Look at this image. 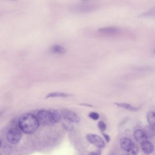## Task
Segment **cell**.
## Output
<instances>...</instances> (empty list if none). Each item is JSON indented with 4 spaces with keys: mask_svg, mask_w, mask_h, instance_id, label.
<instances>
[{
    "mask_svg": "<svg viewBox=\"0 0 155 155\" xmlns=\"http://www.w3.org/2000/svg\"><path fill=\"white\" fill-rule=\"evenodd\" d=\"M143 132L147 138H153L155 136V127L153 126H147L144 128Z\"/></svg>",
    "mask_w": 155,
    "mask_h": 155,
    "instance_id": "5bb4252c",
    "label": "cell"
},
{
    "mask_svg": "<svg viewBox=\"0 0 155 155\" xmlns=\"http://www.w3.org/2000/svg\"><path fill=\"white\" fill-rule=\"evenodd\" d=\"M141 148L145 154L149 155L153 153L154 147L153 145L151 142L146 140L141 143Z\"/></svg>",
    "mask_w": 155,
    "mask_h": 155,
    "instance_id": "ba28073f",
    "label": "cell"
},
{
    "mask_svg": "<svg viewBox=\"0 0 155 155\" xmlns=\"http://www.w3.org/2000/svg\"><path fill=\"white\" fill-rule=\"evenodd\" d=\"M96 6L95 5H80L72 6L71 10L73 12L87 13L93 12L96 10Z\"/></svg>",
    "mask_w": 155,
    "mask_h": 155,
    "instance_id": "8992f818",
    "label": "cell"
},
{
    "mask_svg": "<svg viewBox=\"0 0 155 155\" xmlns=\"http://www.w3.org/2000/svg\"><path fill=\"white\" fill-rule=\"evenodd\" d=\"M40 122L36 116L31 114L22 115L19 118L18 125L24 133L30 134L37 130Z\"/></svg>",
    "mask_w": 155,
    "mask_h": 155,
    "instance_id": "6da1fadb",
    "label": "cell"
},
{
    "mask_svg": "<svg viewBox=\"0 0 155 155\" xmlns=\"http://www.w3.org/2000/svg\"><path fill=\"white\" fill-rule=\"evenodd\" d=\"M11 1H17V0H11Z\"/></svg>",
    "mask_w": 155,
    "mask_h": 155,
    "instance_id": "cb8c5ba5",
    "label": "cell"
},
{
    "mask_svg": "<svg viewBox=\"0 0 155 155\" xmlns=\"http://www.w3.org/2000/svg\"><path fill=\"white\" fill-rule=\"evenodd\" d=\"M89 155H101V153L99 151L97 152H93L90 153Z\"/></svg>",
    "mask_w": 155,
    "mask_h": 155,
    "instance_id": "603a6c76",
    "label": "cell"
},
{
    "mask_svg": "<svg viewBox=\"0 0 155 155\" xmlns=\"http://www.w3.org/2000/svg\"><path fill=\"white\" fill-rule=\"evenodd\" d=\"M89 117L93 120H97V119H99V115L96 112H92L89 114Z\"/></svg>",
    "mask_w": 155,
    "mask_h": 155,
    "instance_id": "d6986e66",
    "label": "cell"
},
{
    "mask_svg": "<svg viewBox=\"0 0 155 155\" xmlns=\"http://www.w3.org/2000/svg\"><path fill=\"white\" fill-rule=\"evenodd\" d=\"M36 117L39 122L45 125H52L54 123L52 120V117L49 110L41 109L36 114Z\"/></svg>",
    "mask_w": 155,
    "mask_h": 155,
    "instance_id": "3957f363",
    "label": "cell"
},
{
    "mask_svg": "<svg viewBox=\"0 0 155 155\" xmlns=\"http://www.w3.org/2000/svg\"><path fill=\"white\" fill-rule=\"evenodd\" d=\"M99 31L101 33L108 35H113L117 34L119 30L117 28L114 27H106L99 29Z\"/></svg>",
    "mask_w": 155,
    "mask_h": 155,
    "instance_id": "8fae6325",
    "label": "cell"
},
{
    "mask_svg": "<svg viewBox=\"0 0 155 155\" xmlns=\"http://www.w3.org/2000/svg\"><path fill=\"white\" fill-rule=\"evenodd\" d=\"M50 51L55 54H62L66 53V50L61 45H54L51 47Z\"/></svg>",
    "mask_w": 155,
    "mask_h": 155,
    "instance_id": "30bf717a",
    "label": "cell"
},
{
    "mask_svg": "<svg viewBox=\"0 0 155 155\" xmlns=\"http://www.w3.org/2000/svg\"><path fill=\"white\" fill-rule=\"evenodd\" d=\"M73 95L63 92H53L48 94L45 97V98H49L51 97H68L72 96Z\"/></svg>",
    "mask_w": 155,
    "mask_h": 155,
    "instance_id": "9a60e30c",
    "label": "cell"
},
{
    "mask_svg": "<svg viewBox=\"0 0 155 155\" xmlns=\"http://www.w3.org/2000/svg\"><path fill=\"white\" fill-rule=\"evenodd\" d=\"M120 144L122 149L127 152H130L135 147L133 142L130 138L127 137H124L121 138Z\"/></svg>",
    "mask_w": 155,
    "mask_h": 155,
    "instance_id": "52a82bcc",
    "label": "cell"
},
{
    "mask_svg": "<svg viewBox=\"0 0 155 155\" xmlns=\"http://www.w3.org/2000/svg\"><path fill=\"white\" fill-rule=\"evenodd\" d=\"M79 105L83 106L88 107H93L92 105L87 104V103H82V104H80Z\"/></svg>",
    "mask_w": 155,
    "mask_h": 155,
    "instance_id": "7402d4cb",
    "label": "cell"
},
{
    "mask_svg": "<svg viewBox=\"0 0 155 155\" xmlns=\"http://www.w3.org/2000/svg\"><path fill=\"white\" fill-rule=\"evenodd\" d=\"M22 134L21 131L17 128L10 129L6 134V139L8 142L13 144L19 143L22 138Z\"/></svg>",
    "mask_w": 155,
    "mask_h": 155,
    "instance_id": "7a4b0ae2",
    "label": "cell"
},
{
    "mask_svg": "<svg viewBox=\"0 0 155 155\" xmlns=\"http://www.w3.org/2000/svg\"><path fill=\"white\" fill-rule=\"evenodd\" d=\"M103 136L104 137L107 143H109L110 142V140H111V138H110V137L108 135L106 134H103Z\"/></svg>",
    "mask_w": 155,
    "mask_h": 155,
    "instance_id": "44dd1931",
    "label": "cell"
},
{
    "mask_svg": "<svg viewBox=\"0 0 155 155\" xmlns=\"http://www.w3.org/2000/svg\"><path fill=\"white\" fill-rule=\"evenodd\" d=\"M98 127L102 132H104L106 129V125L103 121H100L98 123Z\"/></svg>",
    "mask_w": 155,
    "mask_h": 155,
    "instance_id": "ac0fdd59",
    "label": "cell"
},
{
    "mask_svg": "<svg viewBox=\"0 0 155 155\" xmlns=\"http://www.w3.org/2000/svg\"><path fill=\"white\" fill-rule=\"evenodd\" d=\"M154 52H155V51Z\"/></svg>",
    "mask_w": 155,
    "mask_h": 155,
    "instance_id": "484cf974",
    "label": "cell"
},
{
    "mask_svg": "<svg viewBox=\"0 0 155 155\" xmlns=\"http://www.w3.org/2000/svg\"><path fill=\"white\" fill-rule=\"evenodd\" d=\"M84 1H87V0H84Z\"/></svg>",
    "mask_w": 155,
    "mask_h": 155,
    "instance_id": "d4e9b609",
    "label": "cell"
},
{
    "mask_svg": "<svg viewBox=\"0 0 155 155\" xmlns=\"http://www.w3.org/2000/svg\"><path fill=\"white\" fill-rule=\"evenodd\" d=\"M61 114L64 118L69 122L78 123L80 122V117L74 112L69 109H63L61 111Z\"/></svg>",
    "mask_w": 155,
    "mask_h": 155,
    "instance_id": "5b68a950",
    "label": "cell"
},
{
    "mask_svg": "<svg viewBox=\"0 0 155 155\" xmlns=\"http://www.w3.org/2000/svg\"><path fill=\"white\" fill-rule=\"evenodd\" d=\"M116 105L117 107L121 108H125L126 110L129 111H132V112H136L140 110V107H136L132 106L129 104H126V103H116L115 104Z\"/></svg>",
    "mask_w": 155,
    "mask_h": 155,
    "instance_id": "4fadbf2b",
    "label": "cell"
},
{
    "mask_svg": "<svg viewBox=\"0 0 155 155\" xmlns=\"http://www.w3.org/2000/svg\"><path fill=\"white\" fill-rule=\"evenodd\" d=\"M140 16L142 17H155V7L141 14Z\"/></svg>",
    "mask_w": 155,
    "mask_h": 155,
    "instance_id": "e0dca14e",
    "label": "cell"
},
{
    "mask_svg": "<svg viewBox=\"0 0 155 155\" xmlns=\"http://www.w3.org/2000/svg\"><path fill=\"white\" fill-rule=\"evenodd\" d=\"M86 139L89 143L94 145L98 148H103L105 147V143L103 139L97 135L88 134L86 135Z\"/></svg>",
    "mask_w": 155,
    "mask_h": 155,
    "instance_id": "277c9868",
    "label": "cell"
},
{
    "mask_svg": "<svg viewBox=\"0 0 155 155\" xmlns=\"http://www.w3.org/2000/svg\"><path fill=\"white\" fill-rule=\"evenodd\" d=\"M134 136L136 140L138 143H142L144 141L147 140V139L143 131L140 130V129H137L135 131L134 133Z\"/></svg>",
    "mask_w": 155,
    "mask_h": 155,
    "instance_id": "9c48e42d",
    "label": "cell"
},
{
    "mask_svg": "<svg viewBox=\"0 0 155 155\" xmlns=\"http://www.w3.org/2000/svg\"><path fill=\"white\" fill-rule=\"evenodd\" d=\"M49 110L54 124L59 123L62 118V114L58 111L55 109H50Z\"/></svg>",
    "mask_w": 155,
    "mask_h": 155,
    "instance_id": "7c38bea8",
    "label": "cell"
},
{
    "mask_svg": "<svg viewBox=\"0 0 155 155\" xmlns=\"http://www.w3.org/2000/svg\"><path fill=\"white\" fill-rule=\"evenodd\" d=\"M147 120L150 125L155 126V112H151L147 116Z\"/></svg>",
    "mask_w": 155,
    "mask_h": 155,
    "instance_id": "2e32d148",
    "label": "cell"
},
{
    "mask_svg": "<svg viewBox=\"0 0 155 155\" xmlns=\"http://www.w3.org/2000/svg\"><path fill=\"white\" fill-rule=\"evenodd\" d=\"M138 153V147H137L135 146V147L133 150H131L130 152H128V155H137Z\"/></svg>",
    "mask_w": 155,
    "mask_h": 155,
    "instance_id": "ffe728a7",
    "label": "cell"
}]
</instances>
